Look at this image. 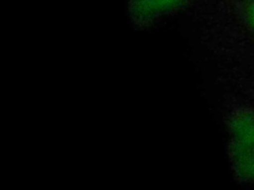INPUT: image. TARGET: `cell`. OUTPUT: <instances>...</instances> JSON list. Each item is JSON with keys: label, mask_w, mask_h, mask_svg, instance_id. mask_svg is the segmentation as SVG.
I'll use <instances>...</instances> for the list:
<instances>
[{"label": "cell", "mask_w": 254, "mask_h": 190, "mask_svg": "<svg viewBox=\"0 0 254 190\" xmlns=\"http://www.w3.org/2000/svg\"><path fill=\"white\" fill-rule=\"evenodd\" d=\"M232 135L236 145L254 148V113L243 111L238 113L231 124Z\"/></svg>", "instance_id": "obj_1"}, {"label": "cell", "mask_w": 254, "mask_h": 190, "mask_svg": "<svg viewBox=\"0 0 254 190\" xmlns=\"http://www.w3.org/2000/svg\"><path fill=\"white\" fill-rule=\"evenodd\" d=\"M234 158L238 174L246 180H254V148L236 145Z\"/></svg>", "instance_id": "obj_2"}, {"label": "cell", "mask_w": 254, "mask_h": 190, "mask_svg": "<svg viewBox=\"0 0 254 190\" xmlns=\"http://www.w3.org/2000/svg\"><path fill=\"white\" fill-rule=\"evenodd\" d=\"M247 21L250 27L254 30V2L249 6L247 10Z\"/></svg>", "instance_id": "obj_3"}]
</instances>
